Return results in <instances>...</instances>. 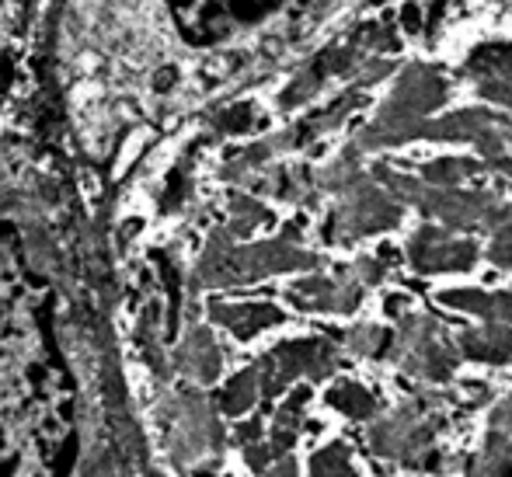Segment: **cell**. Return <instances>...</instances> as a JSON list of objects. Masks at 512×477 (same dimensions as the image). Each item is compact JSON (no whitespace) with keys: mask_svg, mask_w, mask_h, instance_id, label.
Wrapping results in <instances>:
<instances>
[{"mask_svg":"<svg viewBox=\"0 0 512 477\" xmlns=\"http://www.w3.org/2000/svg\"><path fill=\"white\" fill-rule=\"evenodd\" d=\"M150 471L102 244L53 178L0 189V477Z\"/></svg>","mask_w":512,"mask_h":477,"instance_id":"1","label":"cell"},{"mask_svg":"<svg viewBox=\"0 0 512 477\" xmlns=\"http://www.w3.org/2000/svg\"><path fill=\"white\" fill-rule=\"evenodd\" d=\"M377 182H384L394 195H401L405 202H415L425 216H436L439 223H446L450 230L464 227H499L502 220H509V209L499 206L492 195L485 192H460L457 185L446 189V185H429L422 178L411 175H394L391 168L373 171Z\"/></svg>","mask_w":512,"mask_h":477,"instance_id":"2","label":"cell"},{"mask_svg":"<svg viewBox=\"0 0 512 477\" xmlns=\"http://www.w3.org/2000/svg\"><path fill=\"white\" fill-rule=\"evenodd\" d=\"M471 140L481 147L485 157H499L512 140V115L481 112V108H467V112H453L446 119H415L398 129H363L359 133V147H387V143H405V140Z\"/></svg>","mask_w":512,"mask_h":477,"instance_id":"3","label":"cell"},{"mask_svg":"<svg viewBox=\"0 0 512 477\" xmlns=\"http://www.w3.org/2000/svg\"><path fill=\"white\" fill-rule=\"evenodd\" d=\"M391 359H398L411 377L432 383L450 380L453 366H457V352L450 349V342L436 328V321H422V317H405L401 335H394Z\"/></svg>","mask_w":512,"mask_h":477,"instance_id":"4","label":"cell"},{"mask_svg":"<svg viewBox=\"0 0 512 477\" xmlns=\"http://www.w3.org/2000/svg\"><path fill=\"white\" fill-rule=\"evenodd\" d=\"M446 101V81L439 74H432V70L425 67H411L405 77H401L398 91H394V98L387 101L384 108H380L377 122H373V129H398V126H408V122L422 119V115H429L436 105H443Z\"/></svg>","mask_w":512,"mask_h":477,"instance_id":"5","label":"cell"},{"mask_svg":"<svg viewBox=\"0 0 512 477\" xmlns=\"http://www.w3.org/2000/svg\"><path fill=\"white\" fill-rule=\"evenodd\" d=\"M408 258L418 272L432 276V272H464L478 262V244L453 237L450 230L422 227L408 244Z\"/></svg>","mask_w":512,"mask_h":477,"instance_id":"6","label":"cell"},{"mask_svg":"<svg viewBox=\"0 0 512 477\" xmlns=\"http://www.w3.org/2000/svg\"><path fill=\"white\" fill-rule=\"evenodd\" d=\"M432 401H418L411 408H401L398 415L384 418L370 429V443L380 457H411V453L425 450L436 439V422H422V411Z\"/></svg>","mask_w":512,"mask_h":477,"instance_id":"7","label":"cell"},{"mask_svg":"<svg viewBox=\"0 0 512 477\" xmlns=\"http://www.w3.org/2000/svg\"><path fill=\"white\" fill-rule=\"evenodd\" d=\"M467 74L474 77L478 91L488 101L512 108V46L495 42V46H481L467 60Z\"/></svg>","mask_w":512,"mask_h":477,"instance_id":"8","label":"cell"},{"mask_svg":"<svg viewBox=\"0 0 512 477\" xmlns=\"http://www.w3.org/2000/svg\"><path fill=\"white\" fill-rule=\"evenodd\" d=\"M460 352L474 363H512V324L488 321L481 331H464L460 335Z\"/></svg>","mask_w":512,"mask_h":477,"instance_id":"9","label":"cell"},{"mask_svg":"<svg viewBox=\"0 0 512 477\" xmlns=\"http://www.w3.org/2000/svg\"><path fill=\"white\" fill-rule=\"evenodd\" d=\"M439 303L446 307L467 310V314H478L485 321H506L512 324V293H478V289H450V293L439 296Z\"/></svg>","mask_w":512,"mask_h":477,"instance_id":"10","label":"cell"},{"mask_svg":"<svg viewBox=\"0 0 512 477\" xmlns=\"http://www.w3.org/2000/svg\"><path fill=\"white\" fill-rule=\"evenodd\" d=\"M328 404H331V408L342 411V415L356 418V422H363V418L377 415V397H373L366 387H359V383H352V380H345V383H338V387H331L328 390Z\"/></svg>","mask_w":512,"mask_h":477,"instance_id":"11","label":"cell"},{"mask_svg":"<svg viewBox=\"0 0 512 477\" xmlns=\"http://www.w3.org/2000/svg\"><path fill=\"white\" fill-rule=\"evenodd\" d=\"M485 171V164L478 161H464V157H446V161H432L422 168V182L429 185H446V189H453V185H460L464 178H474Z\"/></svg>","mask_w":512,"mask_h":477,"instance_id":"12","label":"cell"},{"mask_svg":"<svg viewBox=\"0 0 512 477\" xmlns=\"http://www.w3.org/2000/svg\"><path fill=\"white\" fill-rule=\"evenodd\" d=\"M349 345L352 352H359V356H370V359H391L394 352V331L387 328H356L349 331Z\"/></svg>","mask_w":512,"mask_h":477,"instance_id":"13","label":"cell"},{"mask_svg":"<svg viewBox=\"0 0 512 477\" xmlns=\"http://www.w3.org/2000/svg\"><path fill=\"white\" fill-rule=\"evenodd\" d=\"M314 474H352V460H349V450L342 443L328 446L314 457Z\"/></svg>","mask_w":512,"mask_h":477,"instance_id":"14","label":"cell"},{"mask_svg":"<svg viewBox=\"0 0 512 477\" xmlns=\"http://www.w3.org/2000/svg\"><path fill=\"white\" fill-rule=\"evenodd\" d=\"M488 255H492L495 265H502V269H512V216L499 223V230H495Z\"/></svg>","mask_w":512,"mask_h":477,"instance_id":"15","label":"cell"},{"mask_svg":"<svg viewBox=\"0 0 512 477\" xmlns=\"http://www.w3.org/2000/svg\"><path fill=\"white\" fill-rule=\"evenodd\" d=\"M401 25H405L408 35L422 32V7H418V4H405V7H401Z\"/></svg>","mask_w":512,"mask_h":477,"instance_id":"16","label":"cell"},{"mask_svg":"<svg viewBox=\"0 0 512 477\" xmlns=\"http://www.w3.org/2000/svg\"><path fill=\"white\" fill-rule=\"evenodd\" d=\"M405 307H408V296H387V314L391 317H401Z\"/></svg>","mask_w":512,"mask_h":477,"instance_id":"17","label":"cell"},{"mask_svg":"<svg viewBox=\"0 0 512 477\" xmlns=\"http://www.w3.org/2000/svg\"><path fill=\"white\" fill-rule=\"evenodd\" d=\"M377 258H380V262H384V265H394V262H398V248H391V244H384Z\"/></svg>","mask_w":512,"mask_h":477,"instance_id":"18","label":"cell"},{"mask_svg":"<svg viewBox=\"0 0 512 477\" xmlns=\"http://www.w3.org/2000/svg\"><path fill=\"white\" fill-rule=\"evenodd\" d=\"M450 4V0H436V4H432V14H429V28H436V21L443 18V7Z\"/></svg>","mask_w":512,"mask_h":477,"instance_id":"19","label":"cell"},{"mask_svg":"<svg viewBox=\"0 0 512 477\" xmlns=\"http://www.w3.org/2000/svg\"><path fill=\"white\" fill-rule=\"evenodd\" d=\"M509 401H512V397H509Z\"/></svg>","mask_w":512,"mask_h":477,"instance_id":"20","label":"cell"}]
</instances>
